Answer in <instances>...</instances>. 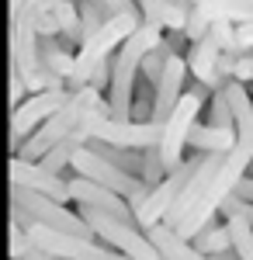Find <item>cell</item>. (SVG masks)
I'll return each mask as SVG.
<instances>
[{
    "label": "cell",
    "mask_w": 253,
    "mask_h": 260,
    "mask_svg": "<svg viewBox=\"0 0 253 260\" xmlns=\"http://www.w3.org/2000/svg\"><path fill=\"white\" fill-rule=\"evenodd\" d=\"M163 39V28L153 21H139V28L115 49L111 56V80H108V111L118 121H132V98H136V77L142 56Z\"/></svg>",
    "instance_id": "6da1fadb"
},
{
    "label": "cell",
    "mask_w": 253,
    "mask_h": 260,
    "mask_svg": "<svg viewBox=\"0 0 253 260\" xmlns=\"http://www.w3.org/2000/svg\"><path fill=\"white\" fill-rule=\"evenodd\" d=\"M101 101H104V98H101V90H94V87H77V90H70L66 104H62L59 111H52V115H49V118H45L39 128L28 136V139L21 142L18 149H14V156L39 163L59 139H66L80 121L87 118V111H90V108H98Z\"/></svg>",
    "instance_id": "7a4b0ae2"
},
{
    "label": "cell",
    "mask_w": 253,
    "mask_h": 260,
    "mask_svg": "<svg viewBox=\"0 0 253 260\" xmlns=\"http://www.w3.org/2000/svg\"><path fill=\"white\" fill-rule=\"evenodd\" d=\"M139 21H142L139 14H115V18L104 21V24H101V28L87 42H83V45H77V56H73V73H70L66 87H70V90L87 87L90 70H94L98 62H104V59H111V56H115V49L139 28Z\"/></svg>",
    "instance_id": "3957f363"
},
{
    "label": "cell",
    "mask_w": 253,
    "mask_h": 260,
    "mask_svg": "<svg viewBox=\"0 0 253 260\" xmlns=\"http://www.w3.org/2000/svg\"><path fill=\"white\" fill-rule=\"evenodd\" d=\"M212 98L201 83H198L195 90H184L180 101L174 104V111H170V118L163 121V128H160V142H156V153H160V163H163V174H170L177 170L180 163H184V146H187V132H191V125L198 121L201 115V104Z\"/></svg>",
    "instance_id": "277c9868"
},
{
    "label": "cell",
    "mask_w": 253,
    "mask_h": 260,
    "mask_svg": "<svg viewBox=\"0 0 253 260\" xmlns=\"http://www.w3.org/2000/svg\"><path fill=\"white\" fill-rule=\"evenodd\" d=\"M70 167H73L77 177L94 180V184H101V187L115 191L118 198H125V205H129L132 212H136L139 205L146 201V194H149V184H146V180H139L136 174H129V170H121V167H115V163H108L104 156H98V153L87 149V146H80L77 153H73Z\"/></svg>",
    "instance_id": "5b68a950"
},
{
    "label": "cell",
    "mask_w": 253,
    "mask_h": 260,
    "mask_svg": "<svg viewBox=\"0 0 253 260\" xmlns=\"http://www.w3.org/2000/svg\"><path fill=\"white\" fill-rule=\"evenodd\" d=\"M87 128V136L98 142H111V146H121V149H146V146H156L160 142V128L156 121H118L111 118L108 111V101H101L98 108L87 111V118L80 121Z\"/></svg>",
    "instance_id": "8992f818"
},
{
    "label": "cell",
    "mask_w": 253,
    "mask_h": 260,
    "mask_svg": "<svg viewBox=\"0 0 253 260\" xmlns=\"http://www.w3.org/2000/svg\"><path fill=\"white\" fill-rule=\"evenodd\" d=\"M80 219L90 225L94 240H104V246L125 253L129 260H160V253H156V246L149 243V236L139 225H132V222H121L115 215H104L98 208H83V205H80Z\"/></svg>",
    "instance_id": "52a82bcc"
},
{
    "label": "cell",
    "mask_w": 253,
    "mask_h": 260,
    "mask_svg": "<svg viewBox=\"0 0 253 260\" xmlns=\"http://www.w3.org/2000/svg\"><path fill=\"white\" fill-rule=\"evenodd\" d=\"M24 233L35 246H42L45 253H52L59 260H129L125 253H118L98 240H87V236H70V233H56L45 225H28Z\"/></svg>",
    "instance_id": "ba28073f"
},
{
    "label": "cell",
    "mask_w": 253,
    "mask_h": 260,
    "mask_svg": "<svg viewBox=\"0 0 253 260\" xmlns=\"http://www.w3.org/2000/svg\"><path fill=\"white\" fill-rule=\"evenodd\" d=\"M198 160H201V153H198V156H191V160H184L177 170H170V174L160 180V184H153V187H149L146 201H142L136 212H132V215H136V225L142 229V233H146V229H153L156 222H163V215L170 212V205H174L177 194H180V187H184V184H187V177L195 174Z\"/></svg>",
    "instance_id": "9c48e42d"
},
{
    "label": "cell",
    "mask_w": 253,
    "mask_h": 260,
    "mask_svg": "<svg viewBox=\"0 0 253 260\" xmlns=\"http://www.w3.org/2000/svg\"><path fill=\"white\" fill-rule=\"evenodd\" d=\"M66 98H70V87H49V90L28 94L21 104H14V111H11V146L18 149L52 111H59L66 104Z\"/></svg>",
    "instance_id": "30bf717a"
},
{
    "label": "cell",
    "mask_w": 253,
    "mask_h": 260,
    "mask_svg": "<svg viewBox=\"0 0 253 260\" xmlns=\"http://www.w3.org/2000/svg\"><path fill=\"white\" fill-rule=\"evenodd\" d=\"M11 184L14 187H28L35 194H45V198L66 205L70 201V180L62 174H49L42 163L21 160V156H11Z\"/></svg>",
    "instance_id": "8fae6325"
},
{
    "label": "cell",
    "mask_w": 253,
    "mask_h": 260,
    "mask_svg": "<svg viewBox=\"0 0 253 260\" xmlns=\"http://www.w3.org/2000/svg\"><path fill=\"white\" fill-rule=\"evenodd\" d=\"M184 80H187V62L184 56H170L167 66H163V73H160V80L153 83V108H149V121L156 125H163V121L170 118V111H174V104L180 101L184 94Z\"/></svg>",
    "instance_id": "7c38bea8"
},
{
    "label": "cell",
    "mask_w": 253,
    "mask_h": 260,
    "mask_svg": "<svg viewBox=\"0 0 253 260\" xmlns=\"http://www.w3.org/2000/svg\"><path fill=\"white\" fill-rule=\"evenodd\" d=\"M70 201H77L83 208H98L104 215H115V219L136 225V215H132V208L125 205V198H118L115 191H108V187H101V184H94V180H87V177L70 180Z\"/></svg>",
    "instance_id": "4fadbf2b"
},
{
    "label": "cell",
    "mask_w": 253,
    "mask_h": 260,
    "mask_svg": "<svg viewBox=\"0 0 253 260\" xmlns=\"http://www.w3.org/2000/svg\"><path fill=\"white\" fill-rule=\"evenodd\" d=\"M146 236H149V243L156 246V253L163 260H212V257H205V253H198L187 240H180L167 222H156L153 229H146Z\"/></svg>",
    "instance_id": "5bb4252c"
},
{
    "label": "cell",
    "mask_w": 253,
    "mask_h": 260,
    "mask_svg": "<svg viewBox=\"0 0 253 260\" xmlns=\"http://www.w3.org/2000/svg\"><path fill=\"white\" fill-rule=\"evenodd\" d=\"M142 21H153L163 31H184L187 21V7L191 4H174V0H136Z\"/></svg>",
    "instance_id": "9a60e30c"
},
{
    "label": "cell",
    "mask_w": 253,
    "mask_h": 260,
    "mask_svg": "<svg viewBox=\"0 0 253 260\" xmlns=\"http://www.w3.org/2000/svg\"><path fill=\"white\" fill-rule=\"evenodd\" d=\"M236 142V128H215V125H201L195 121L187 132V146H195L198 153H229Z\"/></svg>",
    "instance_id": "2e32d148"
},
{
    "label": "cell",
    "mask_w": 253,
    "mask_h": 260,
    "mask_svg": "<svg viewBox=\"0 0 253 260\" xmlns=\"http://www.w3.org/2000/svg\"><path fill=\"white\" fill-rule=\"evenodd\" d=\"M87 139H90V136H87V128H83V125H77V128H73L66 139H59L39 163L45 167V170H49V174H62V170L70 167V160H73V153H77V149H80V146H83Z\"/></svg>",
    "instance_id": "e0dca14e"
},
{
    "label": "cell",
    "mask_w": 253,
    "mask_h": 260,
    "mask_svg": "<svg viewBox=\"0 0 253 260\" xmlns=\"http://www.w3.org/2000/svg\"><path fill=\"white\" fill-rule=\"evenodd\" d=\"M39 56H42V62H45V70H49L52 77H59L62 87H66L70 73H73V56L59 45V39H52V35L39 39Z\"/></svg>",
    "instance_id": "ac0fdd59"
},
{
    "label": "cell",
    "mask_w": 253,
    "mask_h": 260,
    "mask_svg": "<svg viewBox=\"0 0 253 260\" xmlns=\"http://www.w3.org/2000/svg\"><path fill=\"white\" fill-rule=\"evenodd\" d=\"M87 149H94L98 156H104L108 163H115L121 170H129V174H136L142 170V149H121V146H111V142H98V139H87L83 142Z\"/></svg>",
    "instance_id": "d6986e66"
},
{
    "label": "cell",
    "mask_w": 253,
    "mask_h": 260,
    "mask_svg": "<svg viewBox=\"0 0 253 260\" xmlns=\"http://www.w3.org/2000/svg\"><path fill=\"white\" fill-rule=\"evenodd\" d=\"M198 253H205V257H215V253H222V250H233V240H229V225L222 222H208L201 233H198L195 240H191Z\"/></svg>",
    "instance_id": "ffe728a7"
},
{
    "label": "cell",
    "mask_w": 253,
    "mask_h": 260,
    "mask_svg": "<svg viewBox=\"0 0 253 260\" xmlns=\"http://www.w3.org/2000/svg\"><path fill=\"white\" fill-rule=\"evenodd\" d=\"M229 225V240H233L236 260H253V225L243 219H226Z\"/></svg>",
    "instance_id": "44dd1931"
},
{
    "label": "cell",
    "mask_w": 253,
    "mask_h": 260,
    "mask_svg": "<svg viewBox=\"0 0 253 260\" xmlns=\"http://www.w3.org/2000/svg\"><path fill=\"white\" fill-rule=\"evenodd\" d=\"M205 125H215V128H236L233 121V111H229V101L222 90H215L212 94V104H208V121Z\"/></svg>",
    "instance_id": "7402d4cb"
},
{
    "label": "cell",
    "mask_w": 253,
    "mask_h": 260,
    "mask_svg": "<svg viewBox=\"0 0 253 260\" xmlns=\"http://www.w3.org/2000/svg\"><path fill=\"white\" fill-rule=\"evenodd\" d=\"M218 212H222L226 219H243V222H250V225H253V201L239 198V194H229V198L218 205Z\"/></svg>",
    "instance_id": "603a6c76"
},
{
    "label": "cell",
    "mask_w": 253,
    "mask_h": 260,
    "mask_svg": "<svg viewBox=\"0 0 253 260\" xmlns=\"http://www.w3.org/2000/svg\"><path fill=\"white\" fill-rule=\"evenodd\" d=\"M229 80H236V83H250L253 80V52H236L233 56Z\"/></svg>",
    "instance_id": "cb8c5ba5"
},
{
    "label": "cell",
    "mask_w": 253,
    "mask_h": 260,
    "mask_svg": "<svg viewBox=\"0 0 253 260\" xmlns=\"http://www.w3.org/2000/svg\"><path fill=\"white\" fill-rule=\"evenodd\" d=\"M233 49L236 52H253V21L233 28Z\"/></svg>",
    "instance_id": "d4e9b609"
},
{
    "label": "cell",
    "mask_w": 253,
    "mask_h": 260,
    "mask_svg": "<svg viewBox=\"0 0 253 260\" xmlns=\"http://www.w3.org/2000/svg\"><path fill=\"white\" fill-rule=\"evenodd\" d=\"M98 4L104 7L108 18H115V14H139L136 0H98ZM139 18H142V14H139Z\"/></svg>",
    "instance_id": "484cf974"
},
{
    "label": "cell",
    "mask_w": 253,
    "mask_h": 260,
    "mask_svg": "<svg viewBox=\"0 0 253 260\" xmlns=\"http://www.w3.org/2000/svg\"><path fill=\"white\" fill-rule=\"evenodd\" d=\"M24 94H28V87H24V80H21L18 73L11 70V104H21V101H24Z\"/></svg>",
    "instance_id": "4316f807"
},
{
    "label": "cell",
    "mask_w": 253,
    "mask_h": 260,
    "mask_svg": "<svg viewBox=\"0 0 253 260\" xmlns=\"http://www.w3.org/2000/svg\"><path fill=\"white\" fill-rule=\"evenodd\" d=\"M233 194H239V198L253 201V177H243L239 184H236V191H233Z\"/></svg>",
    "instance_id": "83f0119b"
},
{
    "label": "cell",
    "mask_w": 253,
    "mask_h": 260,
    "mask_svg": "<svg viewBox=\"0 0 253 260\" xmlns=\"http://www.w3.org/2000/svg\"><path fill=\"white\" fill-rule=\"evenodd\" d=\"M246 94H250V101H253V80H250V83H246Z\"/></svg>",
    "instance_id": "f1b7e54d"
},
{
    "label": "cell",
    "mask_w": 253,
    "mask_h": 260,
    "mask_svg": "<svg viewBox=\"0 0 253 260\" xmlns=\"http://www.w3.org/2000/svg\"><path fill=\"white\" fill-rule=\"evenodd\" d=\"M246 177H253V163H250V174H246Z\"/></svg>",
    "instance_id": "f546056e"
},
{
    "label": "cell",
    "mask_w": 253,
    "mask_h": 260,
    "mask_svg": "<svg viewBox=\"0 0 253 260\" xmlns=\"http://www.w3.org/2000/svg\"><path fill=\"white\" fill-rule=\"evenodd\" d=\"M49 260H59V257H52V253H49Z\"/></svg>",
    "instance_id": "4dcf8cb0"
},
{
    "label": "cell",
    "mask_w": 253,
    "mask_h": 260,
    "mask_svg": "<svg viewBox=\"0 0 253 260\" xmlns=\"http://www.w3.org/2000/svg\"><path fill=\"white\" fill-rule=\"evenodd\" d=\"M160 260H163V257H160Z\"/></svg>",
    "instance_id": "1f68e13d"
}]
</instances>
